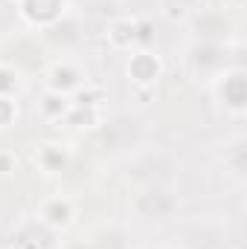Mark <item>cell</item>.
<instances>
[{
    "label": "cell",
    "mask_w": 247,
    "mask_h": 249,
    "mask_svg": "<svg viewBox=\"0 0 247 249\" xmlns=\"http://www.w3.org/2000/svg\"><path fill=\"white\" fill-rule=\"evenodd\" d=\"M212 96L215 102L224 107V113H230L233 119L245 116V102H247V87H245V70L242 67H224L212 81Z\"/></svg>",
    "instance_id": "6da1fadb"
},
{
    "label": "cell",
    "mask_w": 247,
    "mask_h": 249,
    "mask_svg": "<svg viewBox=\"0 0 247 249\" xmlns=\"http://www.w3.org/2000/svg\"><path fill=\"white\" fill-rule=\"evenodd\" d=\"M12 9L32 29H53L67 12V0H12Z\"/></svg>",
    "instance_id": "7a4b0ae2"
},
{
    "label": "cell",
    "mask_w": 247,
    "mask_h": 249,
    "mask_svg": "<svg viewBox=\"0 0 247 249\" xmlns=\"http://www.w3.org/2000/svg\"><path fill=\"white\" fill-rule=\"evenodd\" d=\"M178 206H181L178 194L166 186H148L134 200V212L145 220H169L178 214Z\"/></svg>",
    "instance_id": "3957f363"
},
{
    "label": "cell",
    "mask_w": 247,
    "mask_h": 249,
    "mask_svg": "<svg viewBox=\"0 0 247 249\" xmlns=\"http://www.w3.org/2000/svg\"><path fill=\"white\" fill-rule=\"evenodd\" d=\"M90 78H87V70L73 58H59L47 70V90L53 93H62V96H76L82 87H87Z\"/></svg>",
    "instance_id": "277c9868"
},
{
    "label": "cell",
    "mask_w": 247,
    "mask_h": 249,
    "mask_svg": "<svg viewBox=\"0 0 247 249\" xmlns=\"http://www.w3.org/2000/svg\"><path fill=\"white\" fill-rule=\"evenodd\" d=\"M76 214H79L76 200L67 197V194H53V197L41 200L38 209H35L38 226H44V229H50V232H62V229H67V226H73Z\"/></svg>",
    "instance_id": "5b68a950"
},
{
    "label": "cell",
    "mask_w": 247,
    "mask_h": 249,
    "mask_svg": "<svg viewBox=\"0 0 247 249\" xmlns=\"http://www.w3.org/2000/svg\"><path fill=\"white\" fill-rule=\"evenodd\" d=\"M125 75L137 90H154V84L163 75V58L151 50H137V53L128 55Z\"/></svg>",
    "instance_id": "8992f818"
},
{
    "label": "cell",
    "mask_w": 247,
    "mask_h": 249,
    "mask_svg": "<svg viewBox=\"0 0 247 249\" xmlns=\"http://www.w3.org/2000/svg\"><path fill=\"white\" fill-rule=\"evenodd\" d=\"M70 160H73L70 145L56 142V139L41 142V145H35V151H32V162H35V168H38L44 177H56V174L67 171Z\"/></svg>",
    "instance_id": "52a82bcc"
},
{
    "label": "cell",
    "mask_w": 247,
    "mask_h": 249,
    "mask_svg": "<svg viewBox=\"0 0 247 249\" xmlns=\"http://www.w3.org/2000/svg\"><path fill=\"white\" fill-rule=\"evenodd\" d=\"M105 38H108V47H111V50L128 53V50L140 41V23H137V18H114V20L108 23Z\"/></svg>",
    "instance_id": "ba28073f"
},
{
    "label": "cell",
    "mask_w": 247,
    "mask_h": 249,
    "mask_svg": "<svg viewBox=\"0 0 247 249\" xmlns=\"http://www.w3.org/2000/svg\"><path fill=\"white\" fill-rule=\"evenodd\" d=\"M38 113H41V119L50 124H59L67 119V113H70V99L62 96V93H53V90H47V96H44V102H38Z\"/></svg>",
    "instance_id": "9c48e42d"
},
{
    "label": "cell",
    "mask_w": 247,
    "mask_h": 249,
    "mask_svg": "<svg viewBox=\"0 0 247 249\" xmlns=\"http://www.w3.org/2000/svg\"><path fill=\"white\" fill-rule=\"evenodd\" d=\"M23 90H26L23 72H21L18 67H12V64L0 61V96H15V99H21Z\"/></svg>",
    "instance_id": "30bf717a"
},
{
    "label": "cell",
    "mask_w": 247,
    "mask_h": 249,
    "mask_svg": "<svg viewBox=\"0 0 247 249\" xmlns=\"http://www.w3.org/2000/svg\"><path fill=\"white\" fill-rule=\"evenodd\" d=\"M224 165L233 177H239V180L245 177V136L242 133H236L233 142L224 148Z\"/></svg>",
    "instance_id": "8fae6325"
},
{
    "label": "cell",
    "mask_w": 247,
    "mask_h": 249,
    "mask_svg": "<svg viewBox=\"0 0 247 249\" xmlns=\"http://www.w3.org/2000/svg\"><path fill=\"white\" fill-rule=\"evenodd\" d=\"M32 229H35V220L29 226H23L18 235H12V247L9 249H41V238Z\"/></svg>",
    "instance_id": "7c38bea8"
},
{
    "label": "cell",
    "mask_w": 247,
    "mask_h": 249,
    "mask_svg": "<svg viewBox=\"0 0 247 249\" xmlns=\"http://www.w3.org/2000/svg\"><path fill=\"white\" fill-rule=\"evenodd\" d=\"M18 113H21L18 99L15 96H0V130H6V127H12L18 122Z\"/></svg>",
    "instance_id": "4fadbf2b"
},
{
    "label": "cell",
    "mask_w": 247,
    "mask_h": 249,
    "mask_svg": "<svg viewBox=\"0 0 247 249\" xmlns=\"http://www.w3.org/2000/svg\"><path fill=\"white\" fill-rule=\"evenodd\" d=\"M18 165V157L12 151H0V174H12Z\"/></svg>",
    "instance_id": "5bb4252c"
},
{
    "label": "cell",
    "mask_w": 247,
    "mask_h": 249,
    "mask_svg": "<svg viewBox=\"0 0 247 249\" xmlns=\"http://www.w3.org/2000/svg\"><path fill=\"white\" fill-rule=\"evenodd\" d=\"M143 249H175V247H143Z\"/></svg>",
    "instance_id": "9a60e30c"
},
{
    "label": "cell",
    "mask_w": 247,
    "mask_h": 249,
    "mask_svg": "<svg viewBox=\"0 0 247 249\" xmlns=\"http://www.w3.org/2000/svg\"><path fill=\"white\" fill-rule=\"evenodd\" d=\"M0 249H9V247H0Z\"/></svg>",
    "instance_id": "2e32d148"
}]
</instances>
